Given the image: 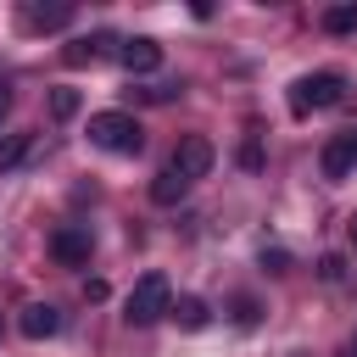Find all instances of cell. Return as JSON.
<instances>
[{
    "label": "cell",
    "mask_w": 357,
    "mask_h": 357,
    "mask_svg": "<svg viewBox=\"0 0 357 357\" xmlns=\"http://www.w3.org/2000/svg\"><path fill=\"white\" fill-rule=\"evenodd\" d=\"M84 296L89 301H106V279H84Z\"/></svg>",
    "instance_id": "d6986e66"
},
{
    "label": "cell",
    "mask_w": 357,
    "mask_h": 357,
    "mask_svg": "<svg viewBox=\"0 0 357 357\" xmlns=\"http://www.w3.org/2000/svg\"><path fill=\"white\" fill-rule=\"evenodd\" d=\"M184 190H190V184H184V178H178L173 167H162V173L151 178V201H156V206H173V201H178Z\"/></svg>",
    "instance_id": "4fadbf2b"
},
{
    "label": "cell",
    "mask_w": 357,
    "mask_h": 357,
    "mask_svg": "<svg viewBox=\"0 0 357 357\" xmlns=\"http://www.w3.org/2000/svg\"><path fill=\"white\" fill-rule=\"evenodd\" d=\"M28 151H33V134H28V128H17V134H6V139H0V173H11V167H22V162H28Z\"/></svg>",
    "instance_id": "7c38bea8"
},
{
    "label": "cell",
    "mask_w": 357,
    "mask_h": 357,
    "mask_svg": "<svg viewBox=\"0 0 357 357\" xmlns=\"http://www.w3.org/2000/svg\"><path fill=\"white\" fill-rule=\"evenodd\" d=\"M50 112H56V117H73V112H78V89H56V95H50Z\"/></svg>",
    "instance_id": "9a60e30c"
},
{
    "label": "cell",
    "mask_w": 357,
    "mask_h": 357,
    "mask_svg": "<svg viewBox=\"0 0 357 357\" xmlns=\"http://www.w3.org/2000/svg\"><path fill=\"white\" fill-rule=\"evenodd\" d=\"M212 156H218V151H212V139L190 134V139H178V151H173V162H167V167H173V173H178V178L190 184V178H206Z\"/></svg>",
    "instance_id": "277c9868"
},
{
    "label": "cell",
    "mask_w": 357,
    "mask_h": 357,
    "mask_svg": "<svg viewBox=\"0 0 357 357\" xmlns=\"http://www.w3.org/2000/svg\"><path fill=\"white\" fill-rule=\"evenodd\" d=\"M346 234H351V245H357V212H351V218H346Z\"/></svg>",
    "instance_id": "ffe728a7"
},
{
    "label": "cell",
    "mask_w": 357,
    "mask_h": 357,
    "mask_svg": "<svg viewBox=\"0 0 357 357\" xmlns=\"http://www.w3.org/2000/svg\"><path fill=\"white\" fill-rule=\"evenodd\" d=\"M318 167H324V178H346V173L357 167V128H346V134H329V145H324Z\"/></svg>",
    "instance_id": "8992f818"
},
{
    "label": "cell",
    "mask_w": 357,
    "mask_h": 357,
    "mask_svg": "<svg viewBox=\"0 0 357 357\" xmlns=\"http://www.w3.org/2000/svg\"><path fill=\"white\" fill-rule=\"evenodd\" d=\"M318 273H324V279H329V284H340V279H346V262H340V257H335V251H329V257H324V262H318Z\"/></svg>",
    "instance_id": "2e32d148"
},
{
    "label": "cell",
    "mask_w": 357,
    "mask_h": 357,
    "mask_svg": "<svg viewBox=\"0 0 357 357\" xmlns=\"http://www.w3.org/2000/svg\"><path fill=\"white\" fill-rule=\"evenodd\" d=\"M73 22V6H22V28L28 33H56Z\"/></svg>",
    "instance_id": "9c48e42d"
},
{
    "label": "cell",
    "mask_w": 357,
    "mask_h": 357,
    "mask_svg": "<svg viewBox=\"0 0 357 357\" xmlns=\"http://www.w3.org/2000/svg\"><path fill=\"white\" fill-rule=\"evenodd\" d=\"M340 95H346V78H340V73H301V78L290 84V112H296V117H312V112L340 106Z\"/></svg>",
    "instance_id": "3957f363"
},
{
    "label": "cell",
    "mask_w": 357,
    "mask_h": 357,
    "mask_svg": "<svg viewBox=\"0 0 357 357\" xmlns=\"http://www.w3.org/2000/svg\"><path fill=\"white\" fill-rule=\"evenodd\" d=\"M50 257H56L61 268H84V262H89V229H78V223L50 229Z\"/></svg>",
    "instance_id": "5b68a950"
},
{
    "label": "cell",
    "mask_w": 357,
    "mask_h": 357,
    "mask_svg": "<svg viewBox=\"0 0 357 357\" xmlns=\"http://www.w3.org/2000/svg\"><path fill=\"white\" fill-rule=\"evenodd\" d=\"M6 106H11V95H6V89H0V117H6Z\"/></svg>",
    "instance_id": "44dd1931"
},
{
    "label": "cell",
    "mask_w": 357,
    "mask_h": 357,
    "mask_svg": "<svg viewBox=\"0 0 357 357\" xmlns=\"http://www.w3.org/2000/svg\"><path fill=\"white\" fill-rule=\"evenodd\" d=\"M167 307H173V284H167V273H139L134 290H128V301H123V318H128L134 329H145V324L167 318Z\"/></svg>",
    "instance_id": "7a4b0ae2"
},
{
    "label": "cell",
    "mask_w": 357,
    "mask_h": 357,
    "mask_svg": "<svg viewBox=\"0 0 357 357\" xmlns=\"http://www.w3.org/2000/svg\"><path fill=\"white\" fill-rule=\"evenodd\" d=\"M17 329H22L28 340H50V335L61 329V312H56L50 301H33V307H22V318H17Z\"/></svg>",
    "instance_id": "52a82bcc"
},
{
    "label": "cell",
    "mask_w": 357,
    "mask_h": 357,
    "mask_svg": "<svg viewBox=\"0 0 357 357\" xmlns=\"http://www.w3.org/2000/svg\"><path fill=\"white\" fill-rule=\"evenodd\" d=\"M357 28V6H329L324 11V33H351Z\"/></svg>",
    "instance_id": "5bb4252c"
},
{
    "label": "cell",
    "mask_w": 357,
    "mask_h": 357,
    "mask_svg": "<svg viewBox=\"0 0 357 357\" xmlns=\"http://www.w3.org/2000/svg\"><path fill=\"white\" fill-rule=\"evenodd\" d=\"M351 357H357V340H351Z\"/></svg>",
    "instance_id": "7402d4cb"
},
{
    "label": "cell",
    "mask_w": 357,
    "mask_h": 357,
    "mask_svg": "<svg viewBox=\"0 0 357 357\" xmlns=\"http://www.w3.org/2000/svg\"><path fill=\"white\" fill-rule=\"evenodd\" d=\"M167 318H173L178 329H206V318H212V312H206V301H201V296H178V301L167 307Z\"/></svg>",
    "instance_id": "8fae6325"
},
{
    "label": "cell",
    "mask_w": 357,
    "mask_h": 357,
    "mask_svg": "<svg viewBox=\"0 0 357 357\" xmlns=\"http://www.w3.org/2000/svg\"><path fill=\"white\" fill-rule=\"evenodd\" d=\"M89 145H100L112 156H139L145 128L134 123V112H95L89 117Z\"/></svg>",
    "instance_id": "6da1fadb"
},
{
    "label": "cell",
    "mask_w": 357,
    "mask_h": 357,
    "mask_svg": "<svg viewBox=\"0 0 357 357\" xmlns=\"http://www.w3.org/2000/svg\"><path fill=\"white\" fill-rule=\"evenodd\" d=\"M240 162H245V167H262V151H257V139H245V145H240Z\"/></svg>",
    "instance_id": "ac0fdd59"
},
{
    "label": "cell",
    "mask_w": 357,
    "mask_h": 357,
    "mask_svg": "<svg viewBox=\"0 0 357 357\" xmlns=\"http://www.w3.org/2000/svg\"><path fill=\"white\" fill-rule=\"evenodd\" d=\"M106 45H112L106 33H84V39H67L61 61H67V67H95V61L106 56Z\"/></svg>",
    "instance_id": "30bf717a"
},
{
    "label": "cell",
    "mask_w": 357,
    "mask_h": 357,
    "mask_svg": "<svg viewBox=\"0 0 357 357\" xmlns=\"http://www.w3.org/2000/svg\"><path fill=\"white\" fill-rule=\"evenodd\" d=\"M262 268H268V273H284V268H290V257L273 245V251H262Z\"/></svg>",
    "instance_id": "e0dca14e"
},
{
    "label": "cell",
    "mask_w": 357,
    "mask_h": 357,
    "mask_svg": "<svg viewBox=\"0 0 357 357\" xmlns=\"http://www.w3.org/2000/svg\"><path fill=\"white\" fill-rule=\"evenodd\" d=\"M117 61H123L128 73H156V67H162V45H156V39H123Z\"/></svg>",
    "instance_id": "ba28073f"
}]
</instances>
